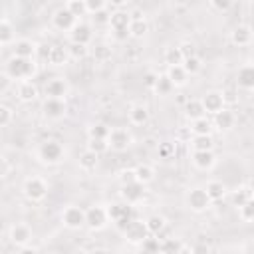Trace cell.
Wrapping results in <instances>:
<instances>
[{"label":"cell","mask_w":254,"mask_h":254,"mask_svg":"<svg viewBox=\"0 0 254 254\" xmlns=\"http://www.w3.org/2000/svg\"><path fill=\"white\" fill-rule=\"evenodd\" d=\"M6 73L12 79H28L36 73V62L34 60H24V58H10L6 62Z\"/></svg>","instance_id":"cell-1"},{"label":"cell","mask_w":254,"mask_h":254,"mask_svg":"<svg viewBox=\"0 0 254 254\" xmlns=\"http://www.w3.org/2000/svg\"><path fill=\"white\" fill-rule=\"evenodd\" d=\"M38 159L44 165H58L64 161V147L56 139H48L38 147Z\"/></svg>","instance_id":"cell-2"},{"label":"cell","mask_w":254,"mask_h":254,"mask_svg":"<svg viewBox=\"0 0 254 254\" xmlns=\"http://www.w3.org/2000/svg\"><path fill=\"white\" fill-rule=\"evenodd\" d=\"M22 192L28 200L32 202H40L48 196V183L42 177H28L22 183Z\"/></svg>","instance_id":"cell-3"},{"label":"cell","mask_w":254,"mask_h":254,"mask_svg":"<svg viewBox=\"0 0 254 254\" xmlns=\"http://www.w3.org/2000/svg\"><path fill=\"white\" fill-rule=\"evenodd\" d=\"M62 222L69 230H79L85 226V210L77 204H67L62 210Z\"/></svg>","instance_id":"cell-4"},{"label":"cell","mask_w":254,"mask_h":254,"mask_svg":"<svg viewBox=\"0 0 254 254\" xmlns=\"http://www.w3.org/2000/svg\"><path fill=\"white\" fill-rule=\"evenodd\" d=\"M185 200H187V206H189L192 212H204V210L210 208V204H212L202 187H192V189H189Z\"/></svg>","instance_id":"cell-5"},{"label":"cell","mask_w":254,"mask_h":254,"mask_svg":"<svg viewBox=\"0 0 254 254\" xmlns=\"http://www.w3.org/2000/svg\"><path fill=\"white\" fill-rule=\"evenodd\" d=\"M129 12L127 10H113L111 16H109V26L113 30V36L115 40H125L129 34H127V28H129Z\"/></svg>","instance_id":"cell-6"},{"label":"cell","mask_w":254,"mask_h":254,"mask_svg":"<svg viewBox=\"0 0 254 254\" xmlns=\"http://www.w3.org/2000/svg\"><path fill=\"white\" fill-rule=\"evenodd\" d=\"M109 218H107V210L105 206H99V204H93L85 210V226L89 230H103L107 226Z\"/></svg>","instance_id":"cell-7"},{"label":"cell","mask_w":254,"mask_h":254,"mask_svg":"<svg viewBox=\"0 0 254 254\" xmlns=\"http://www.w3.org/2000/svg\"><path fill=\"white\" fill-rule=\"evenodd\" d=\"M131 143H133V137H131V133H129L127 129H123V127H115V129H111L109 135H107V147L113 149V151H125Z\"/></svg>","instance_id":"cell-8"},{"label":"cell","mask_w":254,"mask_h":254,"mask_svg":"<svg viewBox=\"0 0 254 254\" xmlns=\"http://www.w3.org/2000/svg\"><path fill=\"white\" fill-rule=\"evenodd\" d=\"M75 24H77V18H75L65 6L58 8V10L52 14V26H54L56 30H60V32H69Z\"/></svg>","instance_id":"cell-9"},{"label":"cell","mask_w":254,"mask_h":254,"mask_svg":"<svg viewBox=\"0 0 254 254\" xmlns=\"http://www.w3.org/2000/svg\"><path fill=\"white\" fill-rule=\"evenodd\" d=\"M200 103H202V109L206 115H216L218 111L224 109V101H222V95L218 89H210L206 91L202 97H200Z\"/></svg>","instance_id":"cell-10"},{"label":"cell","mask_w":254,"mask_h":254,"mask_svg":"<svg viewBox=\"0 0 254 254\" xmlns=\"http://www.w3.org/2000/svg\"><path fill=\"white\" fill-rule=\"evenodd\" d=\"M42 113H44V117H48V119H52V121L62 119V117L67 113L65 99H44V103H42Z\"/></svg>","instance_id":"cell-11"},{"label":"cell","mask_w":254,"mask_h":254,"mask_svg":"<svg viewBox=\"0 0 254 254\" xmlns=\"http://www.w3.org/2000/svg\"><path fill=\"white\" fill-rule=\"evenodd\" d=\"M8 236H10V242L14 246L22 248V246H28L30 244V240H32V228L28 224H24V222H16V224H12Z\"/></svg>","instance_id":"cell-12"},{"label":"cell","mask_w":254,"mask_h":254,"mask_svg":"<svg viewBox=\"0 0 254 254\" xmlns=\"http://www.w3.org/2000/svg\"><path fill=\"white\" fill-rule=\"evenodd\" d=\"M67 81L64 77H52L46 87H44V93H46V99H65L67 95Z\"/></svg>","instance_id":"cell-13"},{"label":"cell","mask_w":254,"mask_h":254,"mask_svg":"<svg viewBox=\"0 0 254 254\" xmlns=\"http://www.w3.org/2000/svg\"><path fill=\"white\" fill-rule=\"evenodd\" d=\"M119 194H121L123 202L135 204V202L143 200V196H145V185H141V183H137V181H135V183H129V185H121Z\"/></svg>","instance_id":"cell-14"},{"label":"cell","mask_w":254,"mask_h":254,"mask_svg":"<svg viewBox=\"0 0 254 254\" xmlns=\"http://www.w3.org/2000/svg\"><path fill=\"white\" fill-rule=\"evenodd\" d=\"M93 38V32H91V26L85 24V22H77L71 30H69V42L71 44H81V46H87Z\"/></svg>","instance_id":"cell-15"},{"label":"cell","mask_w":254,"mask_h":254,"mask_svg":"<svg viewBox=\"0 0 254 254\" xmlns=\"http://www.w3.org/2000/svg\"><path fill=\"white\" fill-rule=\"evenodd\" d=\"M123 236H125V240L131 242V244H141V242L149 236V232H147V228H145V222L131 220V224L123 230Z\"/></svg>","instance_id":"cell-16"},{"label":"cell","mask_w":254,"mask_h":254,"mask_svg":"<svg viewBox=\"0 0 254 254\" xmlns=\"http://www.w3.org/2000/svg\"><path fill=\"white\" fill-rule=\"evenodd\" d=\"M230 42L238 48H246L252 44V28L248 24H238L232 32H230Z\"/></svg>","instance_id":"cell-17"},{"label":"cell","mask_w":254,"mask_h":254,"mask_svg":"<svg viewBox=\"0 0 254 254\" xmlns=\"http://www.w3.org/2000/svg\"><path fill=\"white\" fill-rule=\"evenodd\" d=\"M105 210H107V218L113 222L123 220V218H133V208L127 202H111L105 206Z\"/></svg>","instance_id":"cell-18"},{"label":"cell","mask_w":254,"mask_h":254,"mask_svg":"<svg viewBox=\"0 0 254 254\" xmlns=\"http://www.w3.org/2000/svg\"><path fill=\"white\" fill-rule=\"evenodd\" d=\"M36 46L32 40L28 38H22V40H16L14 42V48H12V56L14 58H24V60H32L36 56Z\"/></svg>","instance_id":"cell-19"},{"label":"cell","mask_w":254,"mask_h":254,"mask_svg":"<svg viewBox=\"0 0 254 254\" xmlns=\"http://www.w3.org/2000/svg\"><path fill=\"white\" fill-rule=\"evenodd\" d=\"M234 121H236V115L234 111H230L228 107H224L222 111H218L212 119V127H216L218 131H228L234 127Z\"/></svg>","instance_id":"cell-20"},{"label":"cell","mask_w":254,"mask_h":254,"mask_svg":"<svg viewBox=\"0 0 254 254\" xmlns=\"http://www.w3.org/2000/svg\"><path fill=\"white\" fill-rule=\"evenodd\" d=\"M216 163V157L212 151H192V165L198 171H210Z\"/></svg>","instance_id":"cell-21"},{"label":"cell","mask_w":254,"mask_h":254,"mask_svg":"<svg viewBox=\"0 0 254 254\" xmlns=\"http://www.w3.org/2000/svg\"><path fill=\"white\" fill-rule=\"evenodd\" d=\"M183 111H185V117H187L189 121H196V119H200V117H206V113H204V109H202V103H200V99H196V97H189V99L185 101V105H183Z\"/></svg>","instance_id":"cell-22"},{"label":"cell","mask_w":254,"mask_h":254,"mask_svg":"<svg viewBox=\"0 0 254 254\" xmlns=\"http://www.w3.org/2000/svg\"><path fill=\"white\" fill-rule=\"evenodd\" d=\"M236 83H238V87L244 89V91H250V89L254 87V67H252L250 64H244V65L238 69V73H236Z\"/></svg>","instance_id":"cell-23"},{"label":"cell","mask_w":254,"mask_h":254,"mask_svg":"<svg viewBox=\"0 0 254 254\" xmlns=\"http://www.w3.org/2000/svg\"><path fill=\"white\" fill-rule=\"evenodd\" d=\"M202 189H204L206 196L210 198V202H218V200H222V198L226 196V185H224L222 181L212 179V181H208Z\"/></svg>","instance_id":"cell-24"},{"label":"cell","mask_w":254,"mask_h":254,"mask_svg":"<svg viewBox=\"0 0 254 254\" xmlns=\"http://www.w3.org/2000/svg\"><path fill=\"white\" fill-rule=\"evenodd\" d=\"M18 99H20L22 103H32V101H36V99H38V85H36L34 81H30V79L22 81V83L18 85Z\"/></svg>","instance_id":"cell-25"},{"label":"cell","mask_w":254,"mask_h":254,"mask_svg":"<svg viewBox=\"0 0 254 254\" xmlns=\"http://www.w3.org/2000/svg\"><path fill=\"white\" fill-rule=\"evenodd\" d=\"M127 117H129V123H133V125H145V123L149 121V109H147V105H143V103H135V105L129 109Z\"/></svg>","instance_id":"cell-26"},{"label":"cell","mask_w":254,"mask_h":254,"mask_svg":"<svg viewBox=\"0 0 254 254\" xmlns=\"http://www.w3.org/2000/svg\"><path fill=\"white\" fill-rule=\"evenodd\" d=\"M167 79L171 81V85L173 87H183L185 83H187V79H189V75L185 73V69L181 67V65H173V67H167Z\"/></svg>","instance_id":"cell-27"},{"label":"cell","mask_w":254,"mask_h":254,"mask_svg":"<svg viewBox=\"0 0 254 254\" xmlns=\"http://www.w3.org/2000/svg\"><path fill=\"white\" fill-rule=\"evenodd\" d=\"M133 171H135V181L141 183V185H149V183L155 181V169L151 165H147V163L137 165Z\"/></svg>","instance_id":"cell-28"},{"label":"cell","mask_w":254,"mask_h":254,"mask_svg":"<svg viewBox=\"0 0 254 254\" xmlns=\"http://www.w3.org/2000/svg\"><path fill=\"white\" fill-rule=\"evenodd\" d=\"M97 163H99V155H95V153H91V151H81L79 153V159H77V165H79V169L81 171H95V167H97Z\"/></svg>","instance_id":"cell-29"},{"label":"cell","mask_w":254,"mask_h":254,"mask_svg":"<svg viewBox=\"0 0 254 254\" xmlns=\"http://www.w3.org/2000/svg\"><path fill=\"white\" fill-rule=\"evenodd\" d=\"M165 226H167V220H165V216H161V214H151V216L145 220V228H147V232H149L151 236H159V232H163Z\"/></svg>","instance_id":"cell-30"},{"label":"cell","mask_w":254,"mask_h":254,"mask_svg":"<svg viewBox=\"0 0 254 254\" xmlns=\"http://www.w3.org/2000/svg\"><path fill=\"white\" fill-rule=\"evenodd\" d=\"M149 32V22L143 18V20H131L129 22V28H127V34L129 38H135V40H141L143 36H147Z\"/></svg>","instance_id":"cell-31"},{"label":"cell","mask_w":254,"mask_h":254,"mask_svg":"<svg viewBox=\"0 0 254 254\" xmlns=\"http://www.w3.org/2000/svg\"><path fill=\"white\" fill-rule=\"evenodd\" d=\"M189 143H190L192 151H212L214 149L212 135H192V139Z\"/></svg>","instance_id":"cell-32"},{"label":"cell","mask_w":254,"mask_h":254,"mask_svg":"<svg viewBox=\"0 0 254 254\" xmlns=\"http://www.w3.org/2000/svg\"><path fill=\"white\" fill-rule=\"evenodd\" d=\"M67 60H69V58H67V52H65V48H64V46H60V44H54V46L50 48V56H48V62H50L52 65H64Z\"/></svg>","instance_id":"cell-33"},{"label":"cell","mask_w":254,"mask_h":254,"mask_svg":"<svg viewBox=\"0 0 254 254\" xmlns=\"http://www.w3.org/2000/svg\"><path fill=\"white\" fill-rule=\"evenodd\" d=\"M91 56H93V60H95L97 64H105V62L111 60L113 50H111V46H107V44H95V46L91 48Z\"/></svg>","instance_id":"cell-34"},{"label":"cell","mask_w":254,"mask_h":254,"mask_svg":"<svg viewBox=\"0 0 254 254\" xmlns=\"http://www.w3.org/2000/svg\"><path fill=\"white\" fill-rule=\"evenodd\" d=\"M189 129L192 135H210L212 133V121L208 117H200L196 121H190Z\"/></svg>","instance_id":"cell-35"},{"label":"cell","mask_w":254,"mask_h":254,"mask_svg":"<svg viewBox=\"0 0 254 254\" xmlns=\"http://www.w3.org/2000/svg\"><path fill=\"white\" fill-rule=\"evenodd\" d=\"M163 60H165L167 67H173V65H181L185 58H183L179 46H171V48H167V50L163 52Z\"/></svg>","instance_id":"cell-36"},{"label":"cell","mask_w":254,"mask_h":254,"mask_svg":"<svg viewBox=\"0 0 254 254\" xmlns=\"http://www.w3.org/2000/svg\"><path fill=\"white\" fill-rule=\"evenodd\" d=\"M181 67L185 69V73H187V75H194V73H198V71L202 69V62H200V58H198V56H189V58H185V60H183Z\"/></svg>","instance_id":"cell-37"},{"label":"cell","mask_w":254,"mask_h":254,"mask_svg":"<svg viewBox=\"0 0 254 254\" xmlns=\"http://www.w3.org/2000/svg\"><path fill=\"white\" fill-rule=\"evenodd\" d=\"M181 248H183V242L179 238H165V240H161L159 254H179Z\"/></svg>","instance_id":"cell-38"},{"label":"cell","mask_w":254,"mask_h":254,"mask_svg":"<svg viewBox=\"0 0 254 254\" xmlns=\"http://www.w3.org/2000/svg\"><path fill=\"white\" fill-rule=\"evenodd\" d=\"M109 131L111 129L105 123H91L87 127V139H107Z\"/></svg>","instance_id":"cell-39"},{"label":"cell","mask_w":254,"mask_h":254,"mask_svg":"<svg viewBox=\"0 0 254 254\" xmlns=\"http://www.w3.org/2000/svg\"><path fill=\"white\" fill-rule=\"evenodd\" d=\"M248 200H252V189H250V185L240 187V189H236V190L232 192V202H234V206H242V204L248 202Z\"/></svg>","instance_id":"cell-40"},{"label":"cell","mask_w":254,"mask_h":254,"mask_svg":"<svg viewBox=\"0 0 254 254\" xmlns=\"http://www.w3.org/2000/svg\"><path fill=\"white\" fill-rule=\"evenodd\" d=\"M14 42V26L4 18L0 22V46H8Z\"/></svg>","instance_id":"cell-41"},{"label":"cell","mask_w":254,"mask_h":254,"mask_svg":"<svg viewBox=\"0 0 254 254\" xmlns=\"http://www.w3.org/2000/svg\"><path fill=\"white\" fill-rule=\"evenodd\" d=\"M65 52H67V58H71V60H83L89 54V48L87 46H81V44H71L69 42V46L65 48Z\"/></svg>","instance_id":"cell-42"},{"label":"cell","mask_w":254,"mask_h":254,"mask_svg":"<svg viewBox=\"0 0 254 254\" xmlns=\"http://www.w3.org/2000/svg\"><path fill=\"white\" fill-rule=\"evenodd\" d=\"M173 89H175V87L171 85V81L167 79V75H165V73H159V77H157V83H155L153 91H155V93H159V95H169Z\"/></svg>","instance_id":"cell-43"},{"label":"cell","mask_w":254,"mask_h":254,"mask_svg":"<svg viewBox=\"0 0 254 254\" xmlns=\"http://www.w3.org/2000/svg\"><path fill=\"white\" fill-rule=\"evenodd\" d=\"M159 248H161V240L157 236H147L143 242H141V250L147 252V254H159Z\"/></svg>","instance_id":"cell-44"},{"label":"cell","mask_w":254,"mask_h":254,"mask_svg":"<svg viewBox=\"0 0 254 254\" xmlns=\"http://www.w3.org/2000/svg\"><path fill=\"white\" fill-rule=\"evenodd\" d=\"M238 218L242 222H252L254 220V202L252 200H248L242 206H238Z\"/></svg>","instance_id":"cell-45"},{"label":"cell","mask_w":254,"mask_h":254,"mask_svg":"<svg viewBox=\"0 0 254 254\" xmlns=\"http://www.w3.org/2000/svg\"><path fill=\"white\" fill-rule=\"evenodd\" d=\"M85 149L95 153V155H101V153H105L109 149L107 147V139H87V147Z\"/></svg>","instance_id":"cell-46"},{"label":"cell","mask_w":254,"mask_h":254,"mask_svg":"<svg viewBox=\"0 0 254 254\" xmlns=\"http://www.w3.org/2000/svg\"><path fill=\"white\" fill-rule=\"evenodd\" d=\"M65 8H67L75 18L87 14V12H85V2H83V0H69V2L65 4Z\"/></svg>","instance_id":"cell-47"},{"label":"cell","mask_w":254,"mask_h":254,"mask_svg":"<svg viewBox=\"0 0 254 254\" xmlns=\"http://www.w3.org/2000/svg\"><path fill=\"white\" fill-rule=\"evenodd\" d=\"M83 2H85V12L91 14V16L107 8V2L105 0H83Z\"/></svg>","instance_id":"cell-48"},{"label":"cell","mask_w":254,"mask_h":254,"mask_svg":"<svg viewBox=\"0 0 254 254\" xmlns=\"http://www.w3.org/2000/svg\"><path fill=\"white\" fill-rule=\"evenodd\" d=\"M157 153L161 159H173L175 155V145L173 143H159L157 145Z\"/></svg>","instance_id":"cell-49"},{"label":"cell","mask_w":254,"mask_h":254,"mask_svg":"<svg viewBox=\"0 0 254 254\" xmlns=\"http://www.w3.org/2000/svg\"><path fill=\"white\" fill-rule=\"evenodd\" d=\"M109 16H111V12L105 8V10L97 12V14H93V16H91V20H93V24H95V26H109Z\"/></svg>","instance_id":"cell-50"},{"label":"cell","mask_w":254,"mask_h":254,"mask_svg":"<svg viewBox=\"0 0 254 254\" xmlns=\"http://www.w3.org/2000/svg\"><path fill=\"white\" fill-rule=\"evenodd\" d=\"M12 117H14L12 109H10L8 105L0 103V127H6V125H8L10 121H12Z\"/></svg>","instance_id":"cell-51"},{"label":"cell","mask_w":254,"mask_h":254,"mask_svg":"<svg viewBox=\"0 0 254 254\" xmlns=\"http://www.w3.org/2000/svg\"><path fill=\"white\" fill-rule=\"evenodd\" d=\"M220 95H222V101H224V107H226V103H230V105H234L236 101H238V91L236 89H230V87H226V89H222L220 91Z\"/></svg>","instance_id":"cell-52"},{"label":"cell","mask_w":254,"mask_h":254,"mask_svg":"<svg viewBox=\"0 0 254 254\" xmlns=\"http://www.w3.org/2000/svg\"><path fill=\"white\" fill-rule=\"evenodd\" d=\"M208 6H210L212 10H218V12H226V10H230L232 2H230V0H210V2H208Z\"/></svg>","instance_id":"cell-53"},{"label":"cell","mask_w":254,"mask_h":254,"mask_svg":"<svg viewBox=\"0 0 254 254\" xmlns=\"http://www.w3.org/2000/svg\"><path fill=\"white\" fill-rule=\"evenodd\" d=\"M157 77H159V73H155V71H147V73L143 75V85H145L147 89L153 91V87H155V83H157Z\"/></svg>","instance_id":"cell-54"},{"label":"cell","mask_w":254,"mask_h":254,"mask_svg":"<svg viewBox=\"0 0 254 254\" xmlns=\"http://www.w3.org/2000/svg\"><path fill=\"white\" fill-rule=\"evenodd\" d=\"M119 181H121V185L135 183V171H133V169H123V171L119 173Z\"/></svg>","instance_id":"cell-55"},{"label":"cell","mask_w":254,"mask_h":254,"mask_svg":"<svg viewBox=\"0 0 254 254\" xmlns=\"http://www.w3.org/2000/svg\"><path fill=\"white\" fill-rule=\"evenodd\" d=\"M179 50H181L183 58H189V56H196V50H194V44H192V42H183V44L179 46Z\"/></svg>","instance_id":"cell-56"},{"label":"cell","mask_w":254,"mask_h":254,"mask_svg":"<svg viewBox=\"0 0 254 254\" xmlns=\"http://www.w3.org/2000/svg\"><path fill=\"white\" fill-rule=\"evenodd\" d=\"M10 175V163H8V159L6 157H2L0 155V181L2 179H6Z\"/></svg>","instance_id":"cell-57"},{"label":"cell","mask_w":254,"mask_h":254,"mask_svg":"<svg viewBox=\"0 0 254 254\" xmlns=\"http://www.w3.org/2000/svg\"><path fill=\"white\" fill-rule=\"evenodd\" d=\"M50 44H40V46H36V54L42 58V60H48V56H50Z\"/></svg>","instance_id":"cell-58"},{"label":"cell","mask_w":254,"mask_h":254,"mask_svg":"<svg viewBox=\"0 0 254 254\" xmlns=\"http://www.w3.org/2000/svg\"><path fill=\"white\" fill-rule=\"evenodd\" d=\"M190 135H192V133H190L189 127H181V129L177 131V139H179V141H190Z\"/></svg>","instance_id":"cell-59"},{"label":"cell","mask_w":254,"mask_h":254,"mask_svg":"<svg viewBox=\"0 0 254 254\" xmlns=\"http://www.w3.org/2000/svg\"><path fill=\"white\" fill-rule=\"evenodd\" d=\"M18 254H40V250L34 248L32 244H28V246H22V248L18 250Z\"/></svg>","instance_id":"cell-60"},{"label":"cell","mask_w":254,"mask_h":254,"mask_svg":"<svg viewBox=\"0 0 254 254\" xmlns=\"http://www.w3.org/2000/svg\"><path fill=\"white\" fill-rule=\"evenodd\" d=\"M89 254H111L109 250H105V248H93Z\"/></svg>","instance_id":"cell-61"},{"label":"cell","mask_w":254,"mask_h":254,"mask_svg":"<svg viewBox=\"0 0 254 254\" xmlns=\"http://www.w3.org/2000/svg\"><path fill=\"white\" fill-rule=\"evenodd\" d=\"M2 20H4V10L0 8V22H2Z\"/></svg>","instance_id":"cell-62"}]
</instances>
